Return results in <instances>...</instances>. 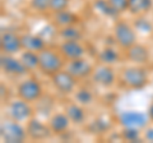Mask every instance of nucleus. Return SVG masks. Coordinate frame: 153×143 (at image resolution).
<instances>
[{
  "label": "nucleus",
  "instance_id": "b1692460",
  "mask_svg": "<svg viewBox=\"0 0 153 143\" xmlns=\"http://www.w3.org/2000/svg\"><path fill=\"white\" fill-rule=\"evenodd\" d=\"M19 59L22 60V63L25 64V66L30 72L36 70V69H38V66H40V55H38V52H36V51L23 50L21 52Z\"/></svg>",
  "mask_w": 153,
  "mask_h": 143
},
{
  "label": "nucleus",
  "instance_id": "f8f14e48",
  "mask_svg": "<svg viewBox=\"0 0 153 143\" xmlns=\"http://www.w3.org/2000/svg\"><path fill=\"white\" fill-rule=\"evenodd\" d=\"M65 69L68 70L70 74H73L78 80H80V79H85V78L91 77L94 68L87 59L79 58V59H74V60H68V63L65 65Z\"/></svg>",
  "mask_w": 153,
  "mask_h": 143
},
{
  "label": "nucleus",
  "instance_id": "7c9ffc66",
  "mask_svg": "<svg viewBox=\"0 0 153 143\" xmlns=\"http://www.w3.org/2000/svg\"><path fill=\"white\" fill-rule=\"evenodd\" d=\"M108 3L119 14L128 10V0H108Z\"/></svg>",
  "mask_w": 153,
  "mask_h": 143
},
{
  "label": "nucleus",
  "instance_id": "9d476101",
  "mask_svg": "<svg viewBox=\"0 0 153 143\" xmlns=\"http://www.w3.org/2000/svg\"><path fill=\"white\" fill-rule=\"evenodd\" d=\"M119 124L124 128H138V129H144L148 125L149 121V116L148 114H144L142 111H137V110H128V111H123L120 112V115L117 118Z\"/></svg>",
  "mask_w": 153,
  "mask_h": 143
},
{
  "label": "nucleus",
  "instance_id": "412c9836",
  "mask_svg": "<svg viewBox=\"0 0 153 143\" xmlns=\"http://www.w3.org/2000/svg\"><path fill=\"white\" fill-rule=\"evenodd\" d=\"M97 59L101 64L114 65V64H117L121 60V55L116 49H114L111 46H106L98 52Z\"/></svg>",
  "mask_w": 153,
  "mask_h": 143
},
{
  "label": "nucleus",
  "instance_id": "7ed1b4c3",
  "mask_svg": "<svg viewBox=\"0 0 153 143\" xmlns=\"http://www.w3.org/2000/svg\"><path fill=\"white\" fill-rule=\"evenodd\" d=\"M114 40L123 50L137 44V30L126 21L117 19L114 25Z\"/></svg>",
  "mask_w": 153,
  "mask_h": 143
},
{
  "label": "nucleus",
  "instance_id": "dca6fc26",
  "mask_svg": "<svg viewBox=\"0 0 153 143\" xmlns=\"http://www.w3.org/2000/svg\"><path fill=\"white\" fill-rule=\"evenodd\" d=\"M70 124V119L65 112H55L49 119V125L51 128V132L55 136H60L64 134L65 132H68Z\"/></svg>",
  "mask_w": 153,
  "mask_h": 143
},
{
  "label": "nucleus",
  "instance_id": "f03ea898",
  "mask_svg": "<svg viewBox=\"0 0 153 143\" xmlns=\"http://www.w3.org/2000/svg\"><path fill=\"white\" fill-rule=\"evenodd\" d=\"M120 82L130 89H142L149 82V77L143 65H133L124 68L120 74Z\"/></svg>",
  "mask_w": 153,
  "mask_h": 143
},
{
  "label": "nucleus",
  "instance_id": "39448f33",
  "mask_svg": "<svg viewBox=\"0 0 153 143\" xmlns=\"http://www.w3.org/2000/svg\"><path fill=\"white\" fill-rule=\"evenodd\" d=\"M7 111H8L9 119L22 124L27 123L31 118H33V107L31 106V102L19 97L8 104Z\"/></svg>",
  "mask_w": 153,
  "mask_h": 143
},
{
  "label": "nucleus",
  "instance_id": "a878e982",
  "mask_svg": "<svg viewBox=\"0 0 153 143\" xmlns=\"http://www.w3.org/2000/svg\"><path fill=\"white\" fill-rule=\"evenodd\" d=\"M93 9L96 12L101 13L102 16L108 17V18H117L120 14H119L115 9L110 5L108 0H93Z\"/></svg>",
  "mask_w": 153,
  "mask_h": 143
},
{
  "label": "nucleus",
  "instance_id": "2f4dec72",
  "mask_svg": "<svg viewBox=\"0 0 153 143\" xmlns=\"http://www.w3.org/2000/svg\"><path fill=\"white\" fill-rule=\"evenodd\" d=\"M143 139L147 142H153V128L146 127V132L143 133Z\"/></svg>",
  "mask_w": 153,
  "mask_h": 143
},
{
  "label": "nucleus",
  "instance_id": "bb28decb",
  "mask_svg": "<svg viewBox=\"0 0 153 143\" xmlns=\"http://www.w3.org/2000/svg\"><path fill=\"white\" fill-rule=\"evenodd\" d=\"M121 136V139L125 141V142H143V134L140 129L138 128H128V127H124L123 130L120 133Z\"/></svg>",
  "mask_w": 153,
  "mask_h": 143
},
{
  "label": "nucleus",
  "instance_id": "9b49d317",
  "mask_svg": "<svg viewBox=\"0 0 153 143\" xmlns=\"http://www.w3.org/2000/svg\"><path fill=\"white\" fill-rule=\"evenodd\" d=\"M0 66H1L3 73L12 75V77H23L30 72L22 63L21 59H17L14 58V55L9 54H1Z\"/></svg>",
  "mask_w": 153,
  "mask_h": 143
},
{
  "label": "nucleus",
  "instance_id": "ddd939ff",
  "mask_svg": "<svg viewBox=\"0 0 153 143\" xmlns=\"http://www.w3.org/2000/svg\"><path fill=\"white\" fill-rule=\"evenodd\" d=\"M0 47H1L3 54H9V55L18 54V52H21V50H23L21 36L12 31L3 32L1 39H0Z\"/></svg>",
  "mask_w": 153,
  "mask_h": 143
},
{
  "label": "nucleus",
  "instance_id": "393cba45",
  "mask_svg": "<svg viewBox=\"0 0 153 143\" xmlns=\"http://www.w3.org/2000/svg\"><path fill=\"white\" fill-rule=\"evenodd\" d=\"M74 101L78 102L82 106H89L94 101V95L93 92L88 89L87 87H79L74 91Z\"/></svg>",
  "mask_w": 153,
  "mask_h": 143
},
{
  "label": "nucleus",
  "instance_id": "5701e85b",
  "mask_svg": "<svg viewBox=\"0 0 153 143\" xmlns=\"http://www.w3.org/2000/svg\"><path fill=\"white\" fill-rule=\"evenodd\" d=\"M111 123H110V120H107V119L105 118H96L94 120H92L87 129L89 133H92V134L94 136H101V134H105V133H107L110 129H111Z\"/></svg>",
  "mask_w": 153,
  "mask_h": 143
},
{
  "label": "nucleus",
  "instance_id": "4468645a",
  "mask_svg": "<svg viewBox=\"0 0 153 143\" xmlns=\"http://www.w3.org/2000/svg\"><path fill=\"white\" fill-rule=\"evenodd\" d=\"M57 50L61 52L66 61L84 58L85 55V49L80 41H61Z\"/></svg>",
  "mask_w": 153,
  "mask_h": 143
},
{
  "label": "nucleus",
  "instance_id": "c85d7f7f",
  "mask_svg": "<svg viewBox=\"0 0 153 143\" xmlns=\"http://www.w3.org/2000/svg\"><path fill=\"white\" fill-rule=\"evenodd\" d=\"M51 0H30V8L36 13H46L50 9Z\"/></svg>",
  "mask_w": 153,
  "mask_h": 143
},
{
  "label": "nucleus",
  "instance_id": "423d86ee",
  "mask_svg": "<svg viewBox=\"0 0 153 143\" xmlns=\"http://www.w3.org/2000/svg\"><path fill=\"white\" fill-rule=\"evenodd\" d=\"M42 86L36 78H26L17 87V96L28 102H37L42 97Z\"/></svg>",
  "mask_w": 153,
  "mask_h": 143
},
{
  "label": "nucleus",
  "instance_id": "1a4fd4ad",
  "mask_svg": "<svg viewBox=\"0 0 153 143\" xmlns=\"http://www.w3.org/2000/svg\"><path fill=\"white\" fill-rule=\"evenodd\" d=\"M92 82L103 88H111L116 83V73L111 65L100 64L92 72Z\"/></svg>",
  "mask_w": 153,
  "mask_h": 143
},
{
  "label": "nucleus",
  "instance_id": "6e6552de",
  "mask_svg": "<svg viewBox=\"0 0 153 143\" xmlns=\"http://www.w3.org/2000/svg\"><path fill=\"white\" fill-rule=\"evenodd\" d=\"M26 130L28 139L32 141H46L54 136V133L51 132V128L49 125V123H44L42 120L37 118H31L30 120L26 123Z\"/></svg>",
  "mask_w": 153,
  "mask_h": 143
},
{
  "label": "nucleus",
  "instance_id": "72a5a7b5",
  "mask_svg": "<svg viewBox=\"0 0 153 143\" xmlns=\"http://www.w3.org/2000/svg\"><path fill=\"white\" fill-rule=\"evenodd\" d=\"M7 86L4 84V83H1V100L4 101V98H5V96H4V95H7Z\"/></svg>",
  "mask_w": 153,
  "mask_h": 143
},
{
  "label": "nucleus",
  "instance_id": "cd10ccee",
  "mask_svg": "<svg viewBox=\"0 0 153 143\" xmlns=\"http://www.w3.org/2000/svg\"><path fill=\"white\" fill-rule=\"evenodd\" d=\"M134 28L137 30V32L144 33V35H151L153 32V25L149 19H147L144 16H137V19L133 23Z\"/></svg>",
  "mask_w": 153,
  "mask_h": 143
},
{
  "label": "nucleus",
  "instance_id": "a211bd4d",
  "mask_svg": "<svg viewBox=\"0 0 153 143\" xmlns=\"http://www.w3.org/2000/svg\"><path fill=\"white\" fill-rule=\"evenodd\" d=\"M65 114L70 119L71 124L74 125H83L87 120V114L84 111V106L78 102H69L65 106Z\"/></svg>",
  "mask_w": 153,
  "mask_h": 143
},
{
  "label": "nucleus",
  "instance_id": "aec40b11",
  "mask_svg": "<svg viewBox=\"0 0 153 143\" xmlns=\"http://www.w3.org/2000/svg\"><path fill=\"white\" fill-rule=\"evenodd\" d=\"M152 7L153 0H128V12L133 16H144Z\"/></svg>",
  "mask_w": 153,
  "mask_h": 143
},
{
  "label": "nucleus",
  "instance_id": "0eeeda50",
  "mask_svg": "<svg viewBox=\"0 0 153 143\" xmlns=\"http://www.w3.org/2000/svg\"><path fill=\"white\" fill-rule=\"evenodd\" d=\"M52 86L56 88V91L61 95H71L76 89L78 79L73 74H70L66 69H61L57 73L50 77Z\"/></svg>",
  "mask_w": 153,
  "mask_h": 143
},
{
  "label": "nucleus",
  "instance_id": "20e7f679",
  "mask_svg": "<svg viewBox=\"0 0 153 143\" xmlns=\"http://www.w3.org/2000/svg\"><path fill=\"white\" fill-rule=\"evenodd\" d=\"M0 137L7 143H22L28 139L26 127L12 119L4 120L0 125Z\"/></svg>",
  "mask_w": 153,
  "mask_h": 143
},
{
  "label": "nucleus",
  "instance_id": "6ab92c4d",
  "mask_svg": "<svg viewBox=\"0 0 153 143\" xmlns=\"http://www.w3.org/2000/svg\"><path fill=\"white\" fill-rule=\"evenodd\" d=\"M79 21H80L79 16H76L75 13L68 10V9H66V10H63V12L52 14V23H54V26L57 27V28L78 25Z\"/></svg>",
  "mask_w": 153,
  "mask_h": 143
},
{
  "label": "nucleus",
  "instance_id": "4be33fe9",
  "mask_svg": "<svg viewBox=\"0 0 153 143\" xmlns=\"http://www.w3.org/2000/svg\"><path fill=\"white\" fill-rule=\"evenodd\" d=\"M57 36L63 41H80L83 39V32L76 25H73L59 28Z\"/></svg>",
  "mask_w": 153,
  "mask_h": 143
},
{
  "label": "nucleus",
  "instance_id": "473e14b6",
  "mask_svg": "<svg viewBox=\"0 0 153 143\" xmlns=\"http://www.w3.org/2000/svg\"><path fill=\"white\" fill-rule=\"evenodd\" d=\"M148 116H149V120L153 121V102L151 104L149 109H148Z\"/></svg>",
  "mask_w": 153,
  "mask_h": 143
},
{
  "label": "nucleus",
  "instance_id": "2eb2a0df",
  "mask_svg": "<svg viewBox=\"0 0 153 143\" xmlns=\"http://www.w3.org/2000/svg\"><path fill=\"white\" fill-rule=\"evenodd\" d=\"M126 59L137 65H146L151 59V52L147 46L142 44H134L125 50Z\"/></svg>",
  "mask_w": 153,
  "mask_h": 143
},
{
  "label": "nucleus",
  "instance_id": "f3484780",
  "mask_svg": "<svg viewBox=\"0 0 153 143\" xmlns=\"http://www.w3.org/2000/svg\"><path fill=\"white\" fill-rule=\"evenodd\" d=\"M22 40V47L23 50H30V51H36L40 52L47 47L46 39H44L41 35H35V33H25L21 35Z\"/></svg>",
  "mask_w": 153,
  "mask_h": 143
},
{
  "label": "nucleus",
  "instance_id": "f257e3e1",
  "mask_svg": "<svg viewBox=\"0 0 153 143\" xmlns=\"http://www.w3.org/2000/svg\"><path fill=\"white\" fill-rule=\"evenodd\" d=\"M40 55V66L38 70L41 72L44 75L51 77L59 70L65 68V58L61 55L59 50L51 49V47H45L42 51L38 52Z\"/></svg>",
  "mask_w": 153,
  "mask_h": 143
},
{
  "label": "nucleus",
  "instance_id": "c756f323",
  "mask_svg": "<svg viewBox=\"0 0 153 143\" xmlns=\"http://www.w3.org/2000/svg\"><path fill=\"white\" fill-rule=\"evenodd\" d=\"M69 4H70V0H51L49 12L54 14V13L66 10V9L69 8Z\"/></svg>",
  "mask_w": 153,
  "mask_h": 143
}]
</instances>
